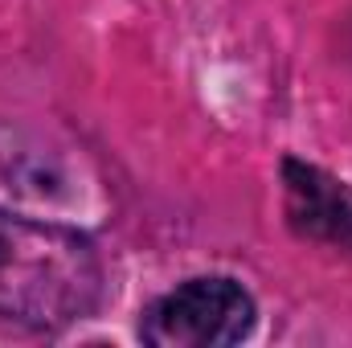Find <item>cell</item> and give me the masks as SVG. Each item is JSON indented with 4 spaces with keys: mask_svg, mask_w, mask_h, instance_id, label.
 Returning <instances> with one entry per match:
<instances>
[{
    "mask_svg": "<svg viewBox=\"0 0 352 348\" xmlns=\"http://www.w3.org/2000/svg\"><path fill=\"white\" fill-rule=\"evenodd\" d=\"M107 270L87 234L0 209V320L58 332L94 316Z\"/></svg>",
    "mask_w": 352,
    "mask_h": 348,
    "instance_id": "obj_1",
    "label": "cell"
},
{
    "mask_svg": "<svg viewBox=\"0 0 352 348\" xmlns=\"http://www.w3.org/2000/svg\"><path fill=\"white\" fill-rule=\"evenodd\" d=\"M258 324L254 295L230 274H197L148 303L140 340L152 348H226L250 340Z\"/></svg>",
    "mask_w": 352,
    "mask_h": 348,
    "instance_id": "obj_2",
    "label": "cell"
},
{
    "mask_svg": "<svg viewBox=\"0 0 352 348\" xmlns=\"http://www.w3.org/2000/svg\"><path fill=\"white\" fill-rule=\"evenodd\" d=\"M283 184H287V217L299 234L352 250V193L340 180L324 176L311 164L287 160Z\"/></svg>",
    "mask_w": 352,
    "mask_h": 348,
    "instance_id": "obj_3",
    "label": "cell"
}]
</instances>
